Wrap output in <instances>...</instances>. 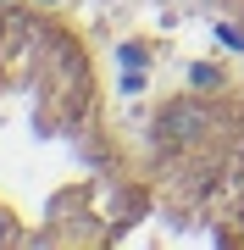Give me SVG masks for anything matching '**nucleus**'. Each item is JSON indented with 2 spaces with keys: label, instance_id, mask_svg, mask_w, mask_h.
Masks as SVG:
<instances>
[{
  "label": "nucleus",
  "instance_id": "nucleus-1",
  "mask_svg": "<svg viewBox=\"0 0 244 250\" xmlns=\"http://www.w3.org/2000/svg\"><path fill=\"white\" fill-rule=\"evenodd\" d=\"M150 223L145 145H128L89 39L0 0V245H122Z\"/></svg>",
  "mask_w": 244,
  "mask_h": 250
},
{
  "label": "nucleus",
  "instance_id": "nucleus-2",
  "mask_svg": "<svg viewBox=\"0 0 244 250\" xmlns=\"http://www.w3.org/2000/svg\"><path fill=\"white\" fill-rule=\"evenodd\" d=\"M150 239L244 245V89H167L145 123Z\"/></svg>",
  "mask_w": 244,
  "mask_h": 250
},
{
  "label": "nucleus",
  "instance_id": "nucleus-3",
  "mask_svg": "<svg viewBox=\"0 0 244 250\" xmlns=\"http://www.w3.org/2000/svg\"><path fill=\"white\" fill-rule=\"evenodd\" d=\"M206 11H217L222 17V28H233V39L244 45V0H200Z\"/></svg>",
  "mask_w": 244,
  "mask_h": 250
}]
</instances>
